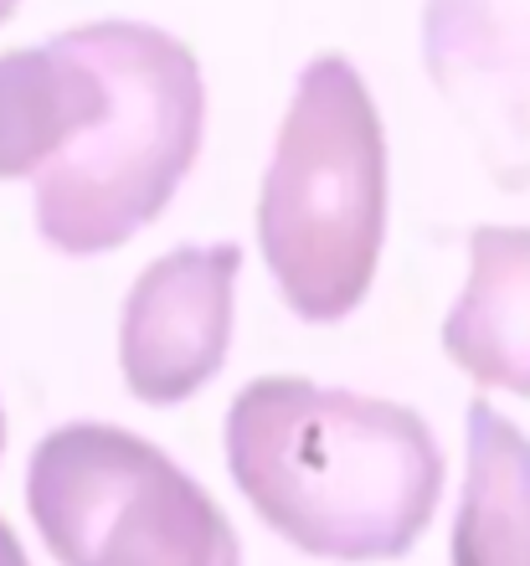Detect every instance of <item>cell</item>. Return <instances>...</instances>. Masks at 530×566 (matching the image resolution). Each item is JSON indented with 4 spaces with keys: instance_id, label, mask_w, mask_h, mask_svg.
Returning <instances> with one entry per match:
<instances>
[{
    "instance_id": "6da1fadb",
    "label": "cell",
    "mask_w": 530,
    "mask_h": 566,
    "mask_svg": "<svg viewBox=\"0 0 530 566\" xmlns=\"http://www.w3.org/2000/svg\"><path fill=\"white\" fill-rule=\"evenodd\" d=\"M207 135L201 62L149 21H83L0 52V180H31L37 232L67 258L139 238Z\"/></svg>"
},
{
    "instance_id": "8fae6325",
    "label": "cell",
    "mask_w": 530,
    "mask_h": 566,
    "mask_svg": "<svg viewBox=\"0 0 530 566\" xmlns=\"http://www.w3.org/2000/svg\"><path fill=\"white\" fill-rule=\"evenodd\" d=\"M0 453H6V412H0Z\"/></svg>"
},
{
    "instance_id": "7a4b0ae2",
    "label": "cell",
    "mask_w": 530,
    "mask_h": 566,
    "mask_svg": "<svg viewBox=\"0 0 530 566\" xmlns=\"http://www.w3.org/2000/svg\"><path fill=\"white\" fill-rule=\"evenodd\" d=\"M221 438L258 521L304 556L397 562L438 515L443 448L402 402L304 376H258L232 397Z\"/></svg>"
},
{
    "instance_id": "ba28073f",
    "label": "cell",
    "mask_w": 530,
    "mask_h": 566,
    "mask_svg": "<svg viewBox=\"0 0 530 566\" xmlns=\"http://www.w3.org/2000/svg\"><path fill=\"white\" fill-rule=\"evenodd\" d=\"M454 566H530V438L485 397L464 418Z\"/></svg>"
},
{
    "instance_id": "30bf717a",
    "label": "cell",
    "mask_w": 530,
    "mask_h": 566,
    "mask_svg": "<svg viewBox=\"0 0 530 566\" xmlns=\"http://www.w3.org/2000/svg\"><path fill=\"white\" fill-rule=\"evenodd\" d=\"M15 6H21V0H0V21H6V15H11Z\"/></svg>"
},
{
    "instance_id": "9c48e42d",
    "label": "cell",
    "mask_w": 530,
    "mask_h": 566,
    "mask_svg": "<svg viewBox=\"0 0 530 566\" xmlns=\"http://www.w3.org/2000/svg\"><path fill=\"white\" fill-rule=\"evenodd\" d=\"M0 566H31V562H27V546H21V536H15L6 521H0Z\"/></svg>"
},
{
    "instance_id": "52a82bcc",
    "label": "cell",
    "mask_w": 530,
    "mask_h": 566,
    "mask_svg": "<svg viewBox=\"0 0 530 566\" xmlns=\"http://www.w3.org/2000/svg\"><path fill=\"white\" fill-rule=\"evenodd\" d=\"M443 350L479 387L530 397V227L469 238V283L443 319Z\"/></svg>"
},
{
    "instance_id": "277c9868",
    "label": "cell",
    "mask_w": 530,
    "mask_h": 566,
    "mask_svg": "<svg viewBox=\"0 0 530 566\" xmlns=\"http://www.w3.org/2000/svg\"><path fill=\"white\" fill-rule=\"evenodd\" d=\"M27 510L62 566H242L221 505L118 422H62L31 448Z\"/></svg>"
},
{
    "instance_id": "5b68a950",
    "label": "cell",
    "mask_w": 530,
    "mask_h": 566,
    "mask_svg": "<svg viewBox=\"0 0 530 566\" xmlns=\"http://www.w3.org/2000/svg\"><path fill=\"white\" fill-rule=\"evenodd\" d=\"M237 242H180L134 279L118 314V371L149 407H180L227 366L237 325Z\"/></svg>"
},
{
    "instance_id": "8992f818",
    "label": "cell",
    "mask_w": 530,
    "mask_h": 566,
    "mask_svg": "<svg viewBox=\"0 0 530 566\" xmlns=\"http://www.w3.org/2000/svg\"><path fill=\"white\" fill-rule=\"evenodd\" d=\"M423 67L495 186H530V0H427Z\"/></svg>"
},
{
    "instance_id": "3957f363",
    "label": "cell",
    "mask_w": 530,
    "mask_h": 566,
    "mask_svg": "<svg viewBox=\"0 0 530 566\" xmlns=\"http://www.w3.org/2000/svg\"><path fill=\"white\" fill-rule=\"evenodd\" d=\"M258 242L283 304L340 325L371 294L386 242V129L351 57L299 67L258 196Z\"/></svg>"
}]
</instances>
